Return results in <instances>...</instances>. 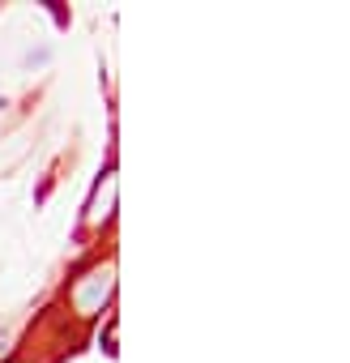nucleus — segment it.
<instances>
[{
  "mask_svg": "<svg viewBox=\"0 0 350 363\" xmlns=\"http://www.w3.org/2000/svg\"><path fill=\"white\" fill-rule=\"evenodd\" d=\"M0 346H5V333H0Z\"/></svg>",
  "mask_w": 350,
  "mask_h": 363,
  "instance_id": "20e7f679",
  "label": "nucleus"
},
{
  "mask_svg": "<svg viewBox=\"0 0 350 363\" xmlns=\"http://www.w3.org/2000/svg\"><path fill=\"white\" fill-rule=\"evenodd\" d=\"M111 197H115V175H107L103 184L94 189V201H90V214H86V218H90V223H103V218L111 214Z\"/></svg>",
  "mask_w": 350,
  "mask_h": 363,
  "instance_id": "f03ea898",
  "label": "nucleus"
},
{
  "mask_svg": "<svg viewBox=\"0 0 350 363\" xmlns=\"http://www.w3.org/2000/svg\"><path fill=\"white\" fill-rule=\"evenodd\" d=\"M107 291H111V269H90L86 282L73 286V303H77V312H81V316H94L98 303L107 299Z\"/></svg>",
  "mask_w": 350,
  "mask_h": 363,
  "instance_id": "f257e3e1",
  "label": "nucleus"
},
{
  "mask_svg": "<svg viewBox=\"0 0 350 363\" xmlns=\"http://www.w3.org/2000/svg\"><path fill=\"white\" fill-rule=\"evenodd\" d=\"M47 60H52V48H39V52L30 48V52L22 56V69H35V65H47Z\"/></svg>",
  "mask_w": 350,
  "mask_h": 363,
  "instance_id": "7ed1b4c3",
  "label": "nucleus"
}]
</instances>
